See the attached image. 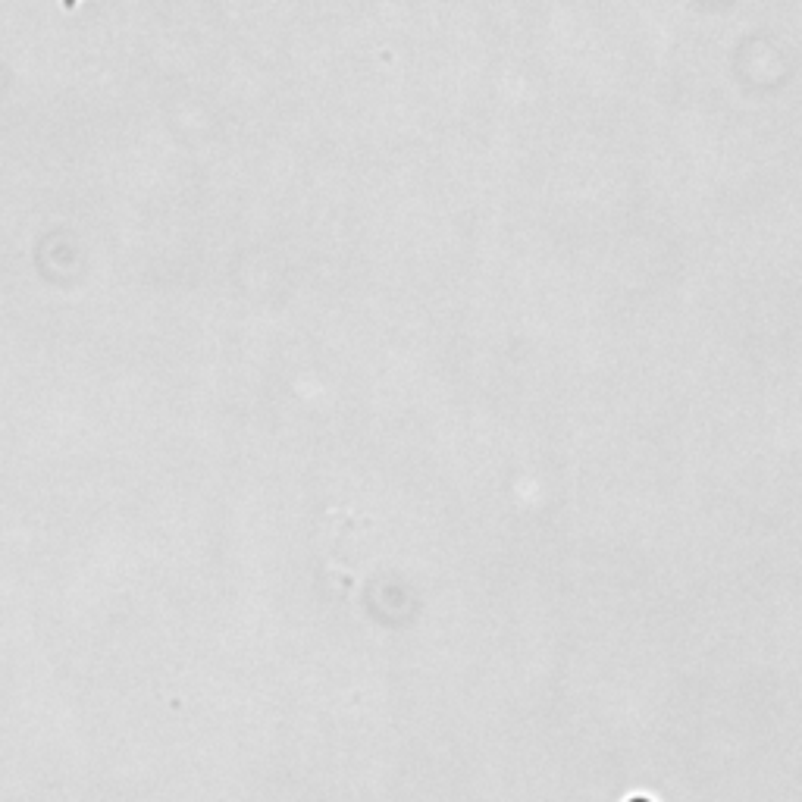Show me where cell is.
<instances>
[{
	"label": "cell",
	"instance_id": "obj_1",
	"mask_svg": "<svg viewBox=\"0 0 802 802\" xmlns=\"http://www.w3.org/2000/svg\"><path fill=\"white\" fill-rule=\"evenodd\" d=\"M630 802H649V799H630Z\"/></svg>",
	"mask_w": 802,
	"mask_h": 802
}]
</instances>
